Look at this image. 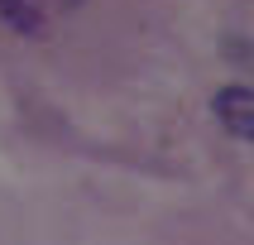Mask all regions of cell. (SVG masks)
I'll return each instance as SVG.
<instances>
[{"label":"cell","instance_id":"obj_1","mask_svg":"<svg viewBox=\"0 0 254 245\" xmlns=\"http://www.w3.org/2000/svg\"><path fill=\"white\" fill-rule=\"evenodd\" d=\"M211 115L235 140L254 144V86H221L211 96Z\"/></svg>","mask_w":254,"mask_h":245},{"label":"cell","instance_id":"obj_3","mask_svg":"<svg viewBox=\"0 0 254 245\" xmlns=\"http://www.w3.org/2000/svg\"><path fill=\"white\" fill-rule=\"evenodd\" d=\"M58 5H77V0H58Z\"/></svg>","mask_w":254,"mask_h":245},{"label":"cell","instance_id":"obj_2","mask_svg":"<svg viewBox=\"0 0 254 245\" xmlns=\"http://www.w3.org/2000/svg\"><path fill=\"white\" fill-rule=\"evenodd\" d=\"M0 10H5V19H10L14 29H24V34H34V29L43 24L39 0H0Z\"/></svg>","mask_w":254,"mask_h":245}]
</instances>
